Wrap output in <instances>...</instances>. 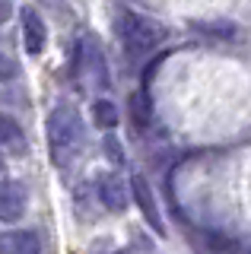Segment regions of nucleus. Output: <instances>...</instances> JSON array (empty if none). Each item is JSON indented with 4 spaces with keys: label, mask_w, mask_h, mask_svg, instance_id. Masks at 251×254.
I'll use <instances>...</instances> for the list:
<instances>
[{
    "label": "nucleus",
    "mask_w": 251,
    "mask_h": 254,
    "mask_svg": "<svg viewBox=\"0 0 251 254\" xmlns=\"http://www.w3.org/2000/svg\"><path fill=\"white\" fill-rule=\"evenodd\" d=\"M118 35H121L127 54H150L156 51L162 42H166V26L162 22L150 19V16H140V13H124L118 19Z\"/></svg>",
    "instance_id": "1"
},
{
    "label": "nucleus",
    "mask_w": 251,
    "mask_h": 254,
    "mask_svg": "<svg viewBox=\"0 0 251 254\" xmlns=\"http://www.w3.org/2000/svg\"><path fill=\"white\" fill-rule=\"evenodd\" d=\"M80 140H83L80 115H76L70 105L51 108V115H48V143H51L54 159H58V162H61V159H67L76 146H80Z\"/></svg>",
    "instance_id": "2"
},
{
    "label": "nucleus",
    "mask_w": 251,
    "mask_h": 254,
    "mask_svg": "<svg viewBox=\"0 0 251 254\" xmlns=\"http://www.w3.org/2000/svg\"><path fill=\"white\" fill-rule=\"evenodd\" d=\"M130 194H134V203L140 206L143 219L150 222V229H153L156 235H166L162 213H159V206H156V197H153V190H150V181H146L143 175H130Z\"/></svg>",
    "instance_id": "3"
},
{
    "label": "nucleus",
    "mask_w": 251,
    "mask_h": 254,
    "mask_svg": "<svg viewBox=\"0 0 251 254\" xmlns=\"http://www.w3.org/2000/svg\"><path fill=\"white\" fill-rule=\"evenodd\" d=\"M96 194H99V200L105 203L108 210H115V213H121L124 206L134 200L130 188L124 185V178H121V175H115V172H105V175H99V178H96Z\"/></svg>",
    "instance_id": "4"
},
{
    "label": "nucleus",
    "mask_w": 251,
    "mask_h": 254,
    "mask_svg": "<svg viewBox=\"0 0 251 254\" xmlns=\"http://www.w3.org/2000/svg\"><path fill=\"white\" fill-rule=\"evenodd\" d=\"M26 213V188L19 181H0V222H19Z\"/></svg>",
    "instance_id": "5"
},
{
    "label": "nucleus",
    "mask_w": 251,
    "mask_h": 254,
    "mask_svg": "<svg viewBox=\"0 0 251 254\" xmlns=\"http://www.w3.org/2000/svg\"><path fill=\"white\" fill-rule=\"evenodd\" d=\"M19 22H22V45H26V51L38 54L45 48V38H48V29H45L38 10H35V6H22Z\"/></svg>",
    "instance_id": "6"
},
{
    "label": "nucleus",
    "mask_w": 251,
    "mask_h": 254,
    "mask_svg": "<svg viewBox=\"0 0 251 254\" xmlns=\"http://www.w3.org/2000/svg\"><path fill=\"white\" fill-rule=\"evenodd\" d=\"M0 254H45L42 238L29 229H16L10 235H0Z\"/></svg>",
    "instance_id": "7"
},
{
    "label": "nucleus",
    "mask_w": 251,
    "mask_h": 254,
    "mask_svg": "<svg viewBox=\"0 0 251 254\" xmlns=\"http://www.w3.org/2000/svg\"><path fill=\"white\" fill-rule=\"evenodd\" d=\"M22 127L13 121L10 115H0V146H13V149H19L22 146Z\"/></svg>",
    "instance_id": "8"
},
{
    "label": "nucleus",
    "mask_w": 251,
    "mask_h": 254,
    "mask_svg": "<svg viewBox=\"0 0 251 254\" xmlns=\"http://www.w3.org/2000/svg\"><path fill=\"white\" fill-rule=\"evenodd\" d=\"M130 118L137 121V127H146L153 121V105H150V99H146L143 92L130 95Z\"/></svg>",
    "instance_id": "9"
},
{
    "label": "nucleus",
    "mask_w": 251,
    "mask_h": 254,
    "mask_svg": "<svg viewBox=\"0 0 251 254\" xmlns=\"http://www.w3.org/2000/svg\"><path fill=\"white\" fill-rule=\"evenodd\" d=\"M92 118H96L102 127H115L118 124V108L108 99H99L96 105H92Z\"/></svg>",
    "instance_id": "10"
},
{
    "label": "nucleus",
    "mask_w": 251,
    "mask_h": 254,
    "mask_svg": "<svg viewBox=\"0 0 251 254\" xmlns=\"http://www.w3.org/2000/svg\"><path fill=\"white\" fill-rule=\"evenodd\" d=\"M19 73V64L13 58H6V54H0V83H6V79H16Z\"/></svg>",
    "instance_id": "11"
},
{
    "label": "nucleus",
    "mask_w": 251,
    "mask_h": 254,
    "mask_svg": "<svg viewBox=\"0 0 251 254\" xmlns=\"http://www.w3.org/2000/svg\"><path fill=\"white\" fill-rule=\"evenodd\" d=\"M105 153L112 156L115 162H124V153L118 149V140H115V137H105Z\"/></svg>",
    "instance_id": "12"
},
{
    "label": "nucleus",
    "mask_w": 251,
    "mask_h": 254,
    "mask_svg": "<svg viewBox=\"0 0 251 254\" xmlns=\"http://www.w3.org/2000/svg\"><path fill=\"white\" fill-rule=\"evenodd\" d=\"M6 169V162H3V156H0V172H3Z\"/></svg>",
    "instance_id": "13"
}]
</instances>
